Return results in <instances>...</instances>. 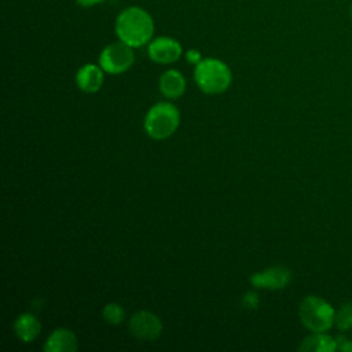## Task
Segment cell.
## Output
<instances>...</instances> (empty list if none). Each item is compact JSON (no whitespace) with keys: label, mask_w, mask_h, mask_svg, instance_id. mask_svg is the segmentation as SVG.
<instances>
[{"label":"cell","mask_w":352,"mask_h":352,"mask_svg":"<svg viewBox=\"0 0 352 352\" xmlns=\"http://www.w3.org/2000/svg\"><path fill=\"white\" fill-rule=\"evenodd\" d=\"M40 322L30 314H22L14 322V330L16 336L25 342L33 341L40 334Z\"/></svg>","instance_id":"4fadbf2b"},{"label":"cell","mask_w":352,"mask_h":352,"mask_svg":"<svg viewBox=\"0 0 352 352\" xmlns=\"http://www.w3.org/2000/svg\"><path fill=\"white\" fill-rule=\"evenodd\" d=\"M116 33L121 41L135 47L147 44L154 33V21L147 11L140 7L122 10L116 21Z\"/></svg>","instance_id":"6da1fadb"},{"label":"cell","mask_w":352,"mask_h":352,"mask_svg":"<svg viewBox=\"0 0 352 352\" xmlns=\"http://www.w3.org/2000/svg\"><path fill=\"white\" fill-rule=\"evenodd\" d=\"M133 59L135 55L132 47L120 40L103 48L99 56V66L110 74H118L128 70L132 66Z\"/></svg>","instance_id":"5b68a950"},{"label":"cell","mask_w":352,"mask_h":352,"mask_svg":"<svg viewBox=\"0 0 352 352\" xmlns=\"http://www.w3.org/2000/svg\"><path fill=\"white\" fill-rule=\"evenodd\" d=\"M182 55V45L170 37H157L148 45V56L157 63H173Z\"/></svg>","instance_id":"52a82bcc"},{"label":"cell","mask_w":352,"mask_h":352,"mask_svg":"<svg viewBox=\"0 0 352 352\" xmlns=\"http://www.w3.org/2000/svg\"><path fill=\"white\" fill-rule=\"evenodd\" d=\"M194 80L206 94H221L231 84V72L220 59L208 58L195 65Z\"/></svg>","instance_id":"3957f363"},{"label":"cell","mask_w":352,"mask_h":352,"mask_svg":"<svg viewBox=\"0 0 352 352\" xmlns=\"http://www.w3.org/2000/svg\"><path fill=\"white\" fill-rule=\"evenodd\" d=\"M160 89L166 98H179L186 89V80L180 72L175 69L166 70L160 77Z\"/></svg>","instance_id":"8fae6325"},{"label":"cell","mask_w":352,"mask_h":352,"mask_svg":"<svg viewBox=\"0 0 352 352\" xmlns=\"http://www.w3.org/2000/svg\"><path fill=\"white\" fill-rule=\"evenodd\" d=\"M44 349L47 352H73L77 349V338L67 329H56L48 337Z\"/></svg>","instance_id":"30bf717a"},{"label":"cell","mask_w":352,"mask_h":352,"mask_svg":"<svg viewBox=\"0 0 352 352\" xmlns=\"http://www.w3.org/2000/svg\"><path fill=\"white\" fill-rule=\"evenodd\" d=\"M186 58L188 59V62L195 63V65L202 60V59H201V54H199V51H197V50H190V51H187Z\"/></svg>","instance_id":"e0dca14e"},{"label":"cell","mask_w":352,"mask_h":352,"mask_svg":"<svg viewBox=\"0 0 352 352\" xmlns=\"http://www.w3.org/2000/svg\"><path fill=\"white\" fill-rule=\"evenodd\" d=\"M103 72L104 70L100 66H96L92 63L84 65L77 72V76H76L77 85L80 87L81 91L88 94L99 91V88L103 84Z\"/></svg>","instance_id":"9c48e42d"},{"label":"cell","mask_w":352,"mask_h":352,"mask_svg":"<svg viewBox=\"0 0 352 352\" xmlns=\"http://www.w3.org/2000/svg\"><path fill=\"white\" fill-rule=\"evenodd\" d=\"M250 280L256 287L278 290L289 285V282L292 280V272L287 268L278 265L253 274Z\"/></svg>","instance_id":"ba28073f"},{"label":"cell","mask_w":352,"mask_h":352,"mask_svg":"<svg viewBox=\"0 0 352 352\" xmlns=\"http://www.w3.org/2000/svg\"><path fill=\"white\" fill-rule=\"evenodd\" d=\"M103 319L110 323V324H118L124 320V309L121 305L116 304V302H110L107 305H104L103 308Z\"/></svg>","instance_id":"9a60e30c"},{"label":"cell","mask_w":352,"mask_h":352,"mask_svg":"<svg viewBox=\"0 0 352 352\" xmlns=\"http://www.w3.org/2000/svg\"><path fill=\"white\" fill-rule=\"evenodd\" d=\"M131 333L142 341H154L162 331L160 318L148 311H139L129 319Z\"/></svg>","instance_id":"8992f818"},{"label":"cell","mask_w":352,"mask_h":352,"mask_svg":"<svg viewBox=\"0 0 352 352\" xmlns=\"http://www.w3.org/2000/svg\"><path fill=\"white\" fill-rule=\"evenodd\" d=\"M337 349V342L336 338L323 333H312L311 336L305 337L300 346L298 351L302 352H333Z\"/></svg>","instance_id":"7c38bea8"},{"label":"cell","mask_w":352,"mask_h":352,"mask_svg":"<svg viewBox=\"0 0 352 352\" xmlns=\"http://www.w3.org/2000/svg\"><path fill=\"white\" fill-rule=\"evenodd\" d=\"M81 7H92L95 4H99L102 3L103 0H76Z\"/></svg>","instance_id":"ac0fdd59"},{"label":"cell","mask_w":352,"mask_h":352,"mask_svg":"<svg viewBox=\"0 0 352 352\" xmlns=\"http://www.w3.org/2000/svg\"><path fill=\"white\" fill-rule=\"evenodd\" d=\"M351 14H352V10H351Z\"/></svg>","instance_id":"d6986e66"},{"label":"cell","mask_w":352,"mask_h":352,"mask_svg":"<svg viewBox=\"0 0 352 352\" xmlns=\"http://www.w3.org/2000/svg\"><path fill=\"white\" fill-rule=\"evenodd\" d=\"M334 324L338 330L346 331L352 329V301L344 302L337 311H336V320Z\"/></svg>","instance_id":"5bb4252c"},{"label":"cell","mask_w":352,"mask_h":352,"mask_svg":"<svg viewBox=\"0 0 352 352\" xmlns=\"http://www.w3.org/2000/svg\"><path fill=\"white\" fill-rule=\"evenodd\" d=\"M336 342H337V349L341 352H352V340L344 336H338L336 337Z\"/></svg>","instance_id":"2e32d148"},{"label":"cell","mask_w":352,"mask_h":352,"mask_svg":"<svg viewBox=\"0 0 352 352\" xmlns=\"http://www.w3.org/2000/svg\"><path fill=\"white\" fill-rule=\"evenodd\" d=\"M301 323L312 333H323L334 326L336 309L319 296H307L298 307Z\"/></svg>","instance_id":"7a4b0ae2"},{"label":"cell","mask_w":352,"mask_h":352,"mask_svg":"<svg viewBox=\"0 0 352 352\" xmlns=\"http://www.w3.org/2000/svg\"><path fill=\"white\" fill-rule=\"evenodd\" d=\"M179 110L168 102L154 104L144 118L146 132L157 140L170 136L179 126Z\"/></svg>","instance_id":"277c9868"}]
</instances>
